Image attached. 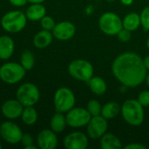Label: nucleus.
Segmentation results:
<instances>
[{"label": "nucleus", "instance_id": "1", "mask_svg": "<svg viewBox=\"0 0 149 149\" xmlns=\"http://www.w3.org/2000/svg\"><path fill=\"white\" fill-rule=\"evenodd\" d=\"M115 78L126 87H137L147 78L148 69L143 58L137 53L127 52L119 55L112 66Z\"/></svg>", "mask_w": 149, "mask_h": 149}, {"label": "nucleus", "instance_id": "2", "mask_svg": "<svg viewBox=\"0 0 149 149\" xmlns=\"http://www.w3.org/2000/svg\"><path fill=\"white\" fill-rule=\"evenodd\" d=\"M144 107L138 100H127L121 106V114L125 121L131 126H140L143 123Z\"/></svg>", "mask_w": 149, "mask_h": 149}, {"label": "nucleus", "instance_id": "3", "mask_svg": "<svg viewBox=\"0 0 149 149\" xmlns=\"http://www.w3.org/2000/svg\"><path fill=\"white\" fill-rule=\"evenodd\" d=\"M27 17L25 13L19 10H13L5 13L1 18L2 28L10 33L21 31L26 25Z\"/></svg>", "mask_w": 149, "mask_h": 149}, {"label": "nucleus", "instance_id": "4", "mask_svg": "<svg viewBox=\"0 0 149 149\" xmlns=\"http://www.w3.org/2000/svg\"><path fill=\"white\" fill-rule=\"evenodd\" d=\"M25 72L21 64L8 62L0 66V79L6 84H16L24 79Z\"/></svg>", "mask_w": 149, "mask_h": 149}, {"label": "nucleus", "instance_id": "5", "mask_svg": "<svg viewBox=\"0 0 149 149\" xmlns=\"http://www.w3.org/2000/svg\"><path fill=\"white\" fill-rule=\"evenodd\" d=\"M68 72L72 78L79 81L88 82L93 77L94 69L89 61L84 59H76L68 65Z\"/></svg>", "mask_w": 149, "mask_h": 149}, {"label": "nucleus", "instance_id": "6", "mask_svg": "<svg viewBox=\"0 0 149 149\" xmlns=\"http://www.w3.org/2000/svg\"><path fill=\"white\" fill-rule=\"evenodd\" d=\"M76 104V97L74 93L68 87L59 88L54 96V105L56 112L68 113Z\"/></svg>", "mask_w": 149, "mask_h": 149}, {"label": "nucleus", "instance_id": "7", "mask_svg": "<svg viewBox=\"0 0 149 149\" xmlns=\"http://www.w3.org/2000/svg\"><path fill=\"white\" fill-rule=\"evenodd\" d=\"M99 28L106 35H117L123 29V21L113 12L104 13L98 21Z\"/></svg>", "mask_w": 149, "mask_h": 149}, {"label": "nucleus", "instance_id": "8", "mask_svg": "<svg viewBox=\"0 0 149 149\" xmlns=\"http://www.w3.org/2000/svg\"><path fill=\"white\" fill-rule=\"evenodd\" d=\"M40 90L32 83H25L21 85L16 93L17 100L24 107H32L40 100Z\"/></svg>", "mask_w": 149, "mask_h": 149}, {"label": "nucleus", "instance_id": "9", "mask_svg": "<svg viewBox=\"0 0 149 149\" xmlns=\"http://www.w3.org/2000/svg\"><path fill=\"white\" fill-rule=\"evenodd\" d=\"M91 117L88 110L83 107H73L66 114L67 124L75 128L87 126Z\"/></svg>", "mask_w": 149, "mask_h": 149}, {"label": "nucleus", "instance_id": "10", "mask_svg": "<svg viewBox=\"0 0 149 149\" xmlns=\"http://www.w3.org/2000/svg\"><path fill=\"white\" fill-rule=\"evenodd\" d=\"M0 134L9 144H18L21 141L23 132L20 127L11 121H4L0 126Z\"/></svg>", "mask_w": 149, "mask_h": 149}, {"label": "nucleus", "instance_id": "11", "mask_svg": "<svg viewBox=\"0 0 149 149\" xmlns=\"http://www.w3.org/2000/svg\"><path fill=\"white\" fill-rule=\"evenodd\" d=\"M108 122L107 120L102 115L91 117L87 125V134L90 138L97 140L101 138L107 131Z\"/></svg>", "mask_w": 149, "mask_h": 149}, {"label": "nucleus", "instance_id": "12", "mask_svg": "<svg viewBox=\"0 0 149 149\" xmlns=\"http://www.w3.org/2000/svg\"><path fill=\"white\" fill-rule=\"evenodd\" d=\"M88 145V137L82 132L68 134L63 140V146L67 149H85Z\"/></svg>", "mask_w": 149, "mask_h": 149}, {"label": "nucleus", "instance_id": "13", "mask_svg": "<svg viewBox=\"0 0 149 149\" xmlns=\"http://www.w3.org/2000/svg\"><path fill=\"white\" fill-rule=\"evenodd\" d=\"M52 33L56 39L66 41L74 37L76 33V26L69 21H62L55 24Z\"/></svg>", "mask_w": 149, "mask_h": 149}, {"label": "nucleus", "instance_id": "14", "mask_svg": "<svg viewBox=\"0 0 149 149\" xmlns=\"http://www.w3.org/2000/svg\"><path fill=\"white\" fill-rule=\"evenodd\" d=\"M24 107H25L17 99L9 100L3 104L1 107V112L5 118L9 120H15L21 117Z\"/></svg>", "mask_w": 149, "mask_h": 149}, {"label": "nucleus", "instance_id": "15", "mask_svg": "<svg viewBox=\"0 0 149 149\" xmlns=\"http://www.w3.org/2000/svg\"><path fill=\"white\" fill-rule=\"evenodd\" d=\"M37 144L40 149H54L58 145V139L52 129H44L37 136Z\"/></svg>", "mask_w": 149, "mask_h": 149}, {"label": "nucleus", "instance_id": "16", "mask_svg": "<svg viewBox=\"0 0 149 149\" xmlns=\"http://www.w3.org/2000/svg\"><path fill=\"white\" fill-rule=\"evenodd\" d=\"M14 41L13 39L6 35L0 37V59H9L14 52Z\"/></svg>", "mask_w": 149, "mask_h": 149}, {"label": "nucleus", "instance_id": "17", "mask_svg": "<svg viewBox=\"0 0 149 149\" xmlns=\"http://www.w3.org/2000/svg\"><path fill=\"white\" fill-rule=\"evenodd\" d=\"M53 33L50 32V31L42 30L39 31L33 38V45L35 47L39 49H43L47 46H49L53 41Z\"/></svg>", "mask_w": 149, "mask_h": 149}, {"label": "nucleus", "instance_id": "18", "mask_svg": "<svg viewBox=\"0 0 149 149\" xmlns=\"http://www.w3.org/2000/svg\"><path fill=\"white\" fill-rule=\"evenodd\" d=\"M46 7L42 3H32L26 10L25 15L31 21H39L46 16Z\"/></svg>", "mask_w": 149, "mask_h": 149}, {"label": "nucleus", "instance_id": "19", "mask_svg": "<svg viewBox=\"0 0 149 149\" xmlns=\"http://www.w3.org/2000/svg\"><path fill=\"white\" fill-rule=\"evenodd\" d=\"M100 139L101 148L103 149H120L123 148L120 140L112 133H105Z\"/></svg>", "mask_w": 149, "mask_h": 149}, {"label": "nucleus", "instance_id": "20", "mask_svg": "<svg viewBox=\"0 0 149 149\" xmlns=\"http://www.w3.org/2000/svg\"><path fill=\"white\" fill-rule=\"evenodd\" d=\"M88 84L91 92L98 96L104 95L107 90L106 82L101 77H92L88 81Z\"/></svg>", "mask_w": 149, "mask_h": 149}, {"label": "nucleus", "instance_id": "21", "mask_svg": "<svg viewBox=\"0 0 149 149\" xmlns=\"http://www.w3.org/2000/svg\"><path fill=\"white\" fill-rule=\"evenodd\" d=\"M66 125H68L67 120H66V116H64L63 113L56 112L51 118L50 127L55 133H61L65 129Z\"/></svg>", "mask_w": 149, "mask_h": 149}, {"label": "nucleus", "instance_id": "22", "mask_svg": "<svg viewBox=\"0 0 149 149\" xmlns=\"http://www.w3.org/2000/svg\"><path fill=\"white\" fill-rule=\"evenodd\" d=\"M122 21H123V28L130 31H134L141 25V16L138 13L131 12L126 15Z\"/></svg>", "mask_w": 149, "mask_h": 149}, {"label": "nucleus", "instance_id": "23", "mask_svg": "<svg viewBox=\"0 0 149 149\" xmlns=\"http://www.w3.org/2000/svg\"><path fill=\"white\" fill-rule=\"evenodd\" d=\"M121 113V107L117 102H109L102 107L101 115L106 120H111L117 117Z\"/></svg>", "mask_w": 149, "mask_h": 149}, {"label": "nucleus", "instance_id": "24", "mask_svg": "<svg viewBox=\"0 0 149 149\" xmlns=\"http://www.w3.org/2000/svg\"><path fill=\"white\" fill-rule=\"evenodd\" d=\"M21 119L22 121L27 126H32L36 123L38 120V113L33 106L24 107L23 113L21 114Z\"/></svg>", "mask_w": 149, "mask_h": 149}, {"label": "nucleus", "instance_id": "25", "mask_svg": "<svg viewBox=\"0 0 149 149\" xmlns=\"http://www.w3.org/2000/svg\"><path fill=\"white\" fill-rule=\"evenodd\" d=\"M34 63H35V58L33 53L27 50L24 51L23 53L21 54V58H20V64L22 65V66L26 71H29L33 67Z\"/></svg>", "mask_w": 149, "mask_h": 149}, {"label": "nucleus", "instance_id": "26", "mask_svg": "<svg viewBox=\"0 0 149 149\" xmlns=\"http://www.w3.org/2000/svg\"><path fill=\"white\" fill-rule=\"evenodd\" d=\"M86 109L88 110V112L90 113L92 117L97 116V115H101L102 106L97 100H91L88 102Z\"/></svg>", "mask_w": 149, "mask_h": 149}, {"label": "nucleus", "instance_id": "27", "mask_svg": "<svg viewBox=\"0 0 149 149\" xmlns=\"http://www.w3.org/2000/svg\"><path fill=\"white\" fill-rule=\"evenodd\" d=\"M55 22L54 20V18L50 16H45L40 19V25L42 27L43 30H47V31H53V29L55 26Z\"/></svg>", "mask_w": 149, "mask_h": 149}, {"label": "nucleus", "instance_id": "28", "mask_svg": "<svg viewBox=\"0 0 149 149\" xmlns=\"http://www.w3.org/2000/svg\"><path fill=\"white\" fill-rule=\"evenodd\" d=\"M140 16H141V25L142 26L145 31H149V6L145 7L142 10Z\"/></svg>", "mask_w": 149, "mask_h": 149}, {"label": "nucleus", "instance_id": "29", "mask_svg": "<svg viewBox=\"0 0 149 149\" xmlns=\"http://www.w3.org/2000/svg\"><path fill=\"white\" fill-rule=\"evenodd\" d=\"M138 101L144 107H149V91H143L138 96Z\"/></svg>", "mask_w": 149, "mask_h": 149}, {"label": "nucleus", "instance_id": "30", "mask_svg": "<svg viewBox=\"0 0 149 149\" xmlns=\"http://www.w3.org/2000/svg\"><path fill=\"white\" fill-rule=\"evenodd\" d=\"M131 32H132V31H128V30L123 28V29L117 34L119 40H120V41H122V42H127V41H129V40L131 39V38H132Z\"/></svg>", "mask_w": 149, "mask_h": 149}, {"label": "nucleus", "instance_id": "31", "mask_svg": "<svg viewBox=\"0 0 149 149\" xmlns=\"http://www.w3.org/2000/svg\"><path fill=\"white\" fill-rule=\"evenodd\" d=\"M20 142L22 143L24 148H25V147H28V146L33 144V138L30 134H23Z\"/></svg>", "mask_w": 149, "mask_h": 149}, {"label": "nucleus", "instance_id": "32", "mask_svg": "<svg viewBox=\"0 0 149 149\" xmlns=\"http://www.w3.org/2000/svg\"><path fill=\"white\" fill-rule=\"evenodd\" d=\"M125 149H146L147 147L141 143H131L124 147Z\"/></svg>", "mask_w": 149, "mask_h": 149}, {"label": "nucleus", "instance_id": "33", "mask_svg": "<svg viewBox=\"0 0 149 149\" xmlns=\"http://www.w3.org/2000/svg\"><path fill=\"white\" fill-rule=\"evenodd\" d=\"M8 1L11 4H12L13 6H16V7L25 6L28 3V0H8Z\"/></svg>", "mask_w": 149, "mask_h": 149}, {"label": "nucleus", "instance_id": "34", "mask_svg": "<svg viewBox=\"0 0 149 149\" xmlns=\"http://www.w3.org/2000/svg\"><path fill=\"white\" fill-rule=\"evenodd\" d=\"M143 61H144V65H145L146 68L149 70V55L147 56L145 58H143Z\"/></svg>", "mask_w": 149, "mask_h": 149}, {"label": "nucleus", "instance_id": "35", "mask_svg": "<svg viewBox=\"0 0 149 149\" xmlns=\"http://www.w3.org/2000/svg\"><path fill=\"white\" fill-rule=\"evenodd\" d=\"M120 1L124 5H131L133 3V0H120Z\"/></svg>", "mask_w": 149, "mask_h": 149}, {"label": "nucleus", "instance_id": "36", "mask_svg": "<svg viewBox=\"0 0 149 149\" xmlns=\"http://www.w3.org/2000/svg\"><path fill=\"white\" fill-rule=\"evenodd\" d=\"M45 0H28V3H42Z\"/></svg>", "mask_w": 149, "mask_h": 149}, {"label": "nucleus", "instance_id": "37", "mask_svg": "<svg viewBox=\"0 0 149 149\" xmlns=\"http://www.w3.org/2000/svg\"><path fill=\"white\" fill-rule=\"evenodd\" d=\"M25 149H37V147L33 146V144H32V145H30V146H28V147H25Z\"/></svg>", "mask_w": 149, "mask_h": 149}, {"label": "nucleus", "instance_id": "38", "mask_svg": "<svg viewBox=\"0 0 149 149\" xmlns=\"http://www.w3.org/2000/svg\"><path fill=\"white\" fill-rule=\"evenodd\" d=\"M146 79H147V84H148V86L149 87V73L147 75V78H146Z\"/></svg>", "mask_w": 149, "mask_h": 149}, {"label": "nucleus", "instance_id": "39", "mask_svg": "<svg viewBox=\"0 0 149 149\" xmlns=\"http://www.w3.org/2000/svg\"><path fill=\"white\" fill-rule=\"evenodd\" d=\"M147 47L148 48V50H149V38H148V39L147 40Z\"/></svg>", "mask_w": 149, "mask_h": 149}, {"label": "nucleus", "instance_id": "40", "mask_svg": "<svg viewBox=\"0 0 149 149\" xmlns=\"http://www.w3.org/2000/svg\"><path fill=\"white\" fill-rule=\"evenodd\" d=\"M107 2H109V3H112V2H114L115 0H106Z\"/></svg>", "mask_w": 149, "mask_h": 149}, {"label": "nucleus", "instance_id": "41", "mask_svg": "<svg viewBox=\"0 0 149 149\" xmlns=\"http://www.w3.org/2000/svg\"><path fill=\"white\" fill-rule=\"evenodd\" d=\"M2 148V145H1V143H0V149Z\"/></svg>", "mask_w": 149, "mask_h": 149}]
</instances>
